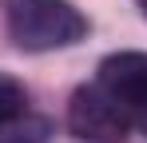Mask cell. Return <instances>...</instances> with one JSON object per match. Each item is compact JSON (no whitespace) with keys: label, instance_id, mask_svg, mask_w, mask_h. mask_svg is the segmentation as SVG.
<instances>
[{"label":"cell","instance_id":"1","mask_svg":"<svg viewBox=\"0 0 147 143\" xmlns=\"http://www.w3.org/2000/svg\"><path fill=\"white\" fill-rule=\"evenodd\" d=\"M12 44L24 52H52L88 36V20L72 0H0Z\"/></svg>","mask_w":147,"mask_h":143},{"label":"cell","instance_id":"2","mask_svg":"<svg viewBox=\"0 0 147 143\" xmlns=\"http://www.w3.org/2000/svg\"><path fill=\"white\" fill-rule=\"evenodd\" d=\"M131 123L135 119L127 115L99 84L80 88L72 95V103H68V127L80 139H111V135H123Z\"/></svg>","mask_w":147,"mask_h":143},{"label":"cell","instance_id":"3","mask_svg":"<svg viewBox=\"0 0 147 143\" xmlns=\"http://www.w3.org/2000/svg\"><path fill=\"white\" fill-rule=\"evenodd\" d=\"M96 84L131 119L147 115V52H115V56H107L99 64Z\"/></svg>","mask_w":147,"mask_h":143},{"label":"cell","instance_id":"4","mask_svg":"<svg viewBox=\"0 0 147 143\" xmlns=\"http://www.w3.org/2000/svg\"><path fill=\"white\" fill-rule=\"evenodd\" d=\"M48 119H12L0 127V143H48Z\"/></svg>","mask_w":147,"mask_h":143},{"label":"cell","instance_id":"5","mask_svg":"<svg viewBox=\"0 0 147 143\" xmlns=\"http://www.w3.org/2000/svg\"><path fill=\"white\" fill-rule=\"evenodd\" d=\"M24 111H28V92H24V84H16L12 76H0V127L12 123V119H20Z\"/></svg>","mask_w":147,"mask_h":143},{"label":"cell","instance_id":"6","mask_svg":"<svg viewBox=\"0 0 147 143\" xmlns=\"http://www.w3.org/2000/svg\"><path fill=\"white\" fill-rule=\"evenodd\" d=\"M139 8H143V16H147V0H139Z\"/></svg>","mask_w":147,"mask_h":143}]
</instances>
